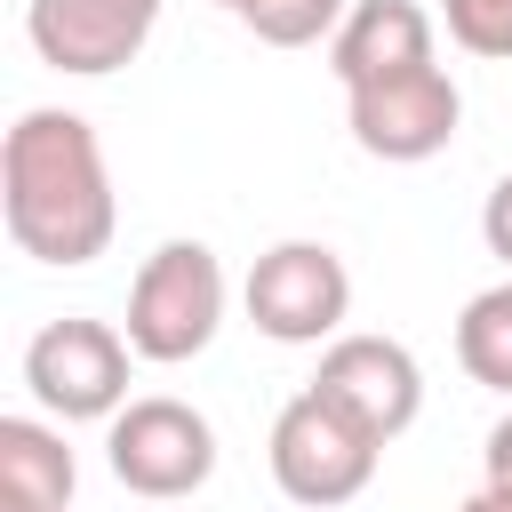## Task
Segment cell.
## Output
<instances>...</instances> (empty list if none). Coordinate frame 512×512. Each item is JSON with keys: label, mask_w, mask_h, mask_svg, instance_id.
<instances>
[{"label": "cell", "mask_w": 512, "mask_h": 512, "mask_svg": "<svg viewBox=\"0 0 512 512\" xmlns=\"http://www.w3.org/2000/svg\"><path fill=\"white\" fill-rule=\"evenodd\" d=\"M0 208H8V240L32 264H56V272L96 264L120 224L96 128L64 104H32L0 144Z\"/></svg>", "instance_id": "cell-1"}, {"label": "cell", "mask_w": 512, "mask_h": 512, "mask_svg": "<svg viewBox=\"0 0 512 512\" xmlns=\"http://www.w3.org/2000/svg\"><path fill=\"white\" fill-rule=\"evenodd\" d=\"M224 328V264L200 240H160L128 280V344L152 368L200 360Z\"/></svg>", "instance_id": "cell-2"}, {"label": "cell", "mask_w": 512, "mask_h": 512, "mask_svg": "<svg viewBox=\"0 0 512 512\" xmlns=\"http://www.w3.org/2000/svg\"><path fill=\"white\" fill-rule=\"evenodd\" d=\"M272 480H280V496L288 504H304V512H328V504H352L368 480H376V456H384V440H368L344 408H328L312 384L272 416Z\"/></svg>", "instance_id": "cell-3"}, {"label": "cell", "mask_w": 512, "mask_h": 512, "mask_svg": "<svg viewBox=\"0 0 512 512\" xmlns=\"http://www.w3.org/2000/svg\"><path fill=\"white\" fill-rule=\"evenodd\" d=\"M104 464H112V480L128 496L176 504V496L208 488V472H216V424L192 400H168V392L128 400L112 416V432H104Z\"/></svg>", "instance_id": "cell-4"}, {"label": "cell", "mask_w": 512, "mask_h": 512, "mask_svg": "<svg viewBox=\"0 0 512 512\" xmlns=\"http://www.w3.org/2000/svg\"><path fill=\"white\" fill-rule=\"evenodd\" d=\"M128 360H136V344H128L120 328L72 312V320H48V328L24 344V384H32V400H40L48 416H64V424H96V416L112 424V416L128 408Z\"/></svg>", "instance_id": "cell-5"}, {"label": "cell", "mask_w": 512, "mask_h": 512, "mask_svg": "<svg viewBox=\"0 0 512 512\" xmlns=\"http://www.w3.org/2000/svg\"><path fill=\"white\" fill-rule=\"evenodd\" d=\"M256 336L272 344H328L352 312V272L328 240H280L248 264V288H240Z\"/></svg>", "instance_id": "cell-6"}, {"label": "cell", "mask_w": 512, "mask_h": 512, "mask_svg": "<svg viewBox=\"0 0 512 512\" xmlns=\"http://www.w3.org/2000/svg\"><path fill=\"white\" fill-rule=\"evenodd\" d=\"M344 104H352V144L368 160H392V168L448 152L456 144V120H464V96H456V80L440 64H408L392 80L344 88Z\"/></svg>", "instance_id": "cell-7"}, {"label": "cell", "mask_w": 512, "mask_h": 512, "mask_svg": "<svg viewBox=\"0 0 512 512\" xmlns=\"http://www.w3.org/2000/svg\"><path fill=\"white\" fill-rule=\"evenodd\" d=\"M312 392H320L328 408H344V416H352L368 440H384V448L424 416V368H416V352H408L400 336H328Z\"/></svg>", "instance_id": "cell-8"}, {"label": "cell", "mask_w": 512, "mask_h": 512, "mask_svg": "<svg viewBox=\"0 0 512 512\" xmlns=\"http://www.w3.org/2000/svg\"><path fill=\"white\" fill-rule=\"evenodd\" d=\"M152 24H160V0H32L24 8L40 64H56L72 80H104V72L136 64Z\"/></svg>", "instance_id": "cell-9"}, {"label": "cell", "mask_w": 512, "mask_h": 512, "mask_svg": "<svg viewBox=\"0 0 512 512\" xmlns=\"http://www.w3.org/2000/svg\"><path fill=\"white\" fill-rule=\"evenodd\" d=\"M328 64L344 88H368V80H392L408 64H432V16L416 0H352L336 40H328Z\"/></svg>", "instance_id": "cell-10"}, {"label": "cell", "mask_w": 512, "mask_h": 512, "mask_svg": "<svg viewBox=\"0 0 512 512\" xmlns=\"http://www.w3.org/2000/svg\"><path fill=\"white\" fill-rule=\"evenodd\" d=\"M72 504V448L40 416H0V512H64Z\"/></svg>", "instance_id": "cell-11"}, {"label": "cell", "mask_w": 512, "mask_h": 512, "mask_svg": "<svg viewBox=\"0 0 512 512\" xmlns=\"http://www.w3.org/2000/svg\"><path fill=\"white\" fill-rule=\"evenodd\" d=\"M456 360H464L472 384L512 392V280H504V288H480V296L464 304V320H456Z\"/></svg>", "instance_id": "cell-12"}, {"label": "cell", "mask_w": 512, "mask_h": 512, "mask_svg": "<svg viewBox=\"0 0 512 512\" xmlns=\"http://www.w3.org/2000/svg\"><path fill=\"white\" fill-rule=\"evenodd\" d=\"M352 0H240V24L264 40V48H312V40H336Z\"/></svg>", "instance_id": "cell-13"}, {"label": "cell", "mask_w": 512, "mask_h": 512, "mask_svg": "<svg viewBox=\"0 0 512 512\" xmlns=\"http://www.w3.org/2000/svg\"><path fill=\"white\" fill-rule=\"evenodd\" d=\"M448 40L488 64H512V0H448Z\"/></svg>", "instance_id": "cell-14"}, {"label": "cell", "mask_w": 512, "mask_h": 512, "mask_svg": "<svg viewBox=\"0 0 512 512\" xmlns=\"http://www.w3.org/2000/svg\"><path fill=\"white\" fill-rule=\"evenodd\" d=\"M480 240H488V256L512 264V176H496V192H488V208H480Z\"/></svg>", "instance_id": "cell-15"}, {"label": "cell", "mask_w": 512, "mask_h": 512, "mask_svg": "<svg viewBox=\"0 0 512 512\" xmlns=\"http://www.w3.org/2000/svg\"><path fill=\"white\" fill-rule=\"evenodd\" d=\"M480 472H488L480 488H496V496H512V416H504V424L488 432V448H480Z\"/></svg>", "instance_id": "cell-16"}, {"label": "cell", "mask_w": 512, "mask_h": 512, "mask_svg": "<svg viewBox=\"0 0 512 512\" xmlns=\"http://www.w3.org/2000/svg\"><path fill=\"white\" fill-rule=\"evenodd\" d=\"M456 512H512V496H496V488H480V496H464Z\"/></svg>", "instance_id": "cell-17"}, {"label": "cell", "mask_w": 512, "mask_h": 512, "mask_svg": "<svg viewBox=\"0 0 512 512\" xmlns=\"http://www.w3.org/2000/svg\"><path fill=\"white\" fill-rule=\"evenodd\" d=\"M216 8H232V16H240V0H216Z\"/></svg>", "instance_id": "cell-18"}]
</instances>
